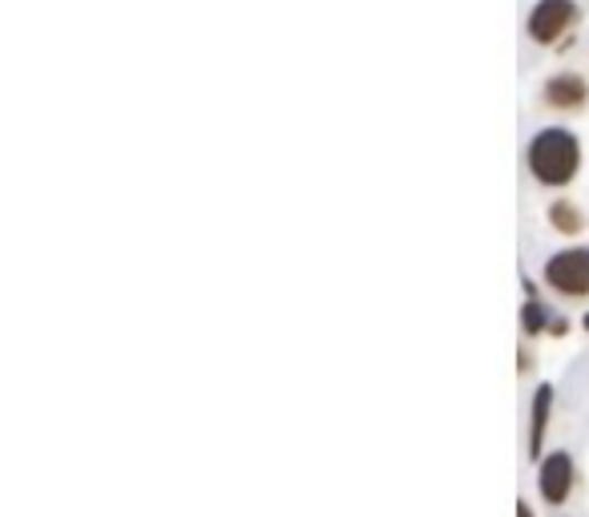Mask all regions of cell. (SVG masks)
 <instances>
[{
  "label": "cell",
  "mask_w": 589,
  "mask_h": 517,
  "mask_svg": "<svg viewBox=\"0 0 589 517\" xmlns=\"http://www.w3.org/2000/svg\"><path fill=\"white\" fill-rule=\"evenodd\" d=\"M581 166V146L569 130H541L529 142V170L545 186H566Z\"/></svg>",
  "instance_id": "obj_1"
},
{
  "label": "cell",
  "mask_w": 589,
  "mask_h": 517,
  "mask_svg": "<svg viewBox=\"0 0 589 517\" xmlns=\"http://www.w3.org/2000/svg\"><path fill=\"white\" fill-rule=\"evenodd\" d=\"M545 280L561 295H589V251L573 247L554 255L545 263Z\"/></svg>",
  "instance_id": "obj_2"
},
{
  "label": "cell",
  "mask_w": 589,
  "mask_h": 517,
  "mask_svg": "<svg viewBox=\"0 0 589 517\" xmlns=\"http://www.w3.org/2000/svg\"><path fill=\"white\" fill-rule=\"evenodd\" d=\"M573 0H541L534 9V17H529V37L534 41H541V45H549V41H557V37L566 33V24L573 21Z\"/></svg>",
  "instance_id": "obj_3"
},
{
  "label": "cell",
  "mask_w": 589,
  "mask_h": 517,
  "mask_svg": "<svg viewBox=\"0 0 589 517\" xmlns=\"http://www.w3.org/2000/svg\"><path fill=\"white\" fill-rule=\"evenodd\" d=\"M537 485H541V497L549 501V506L566 501L569 485H573V462H569V453H549V457L541 462V477H537Z\"/></svg>",
  "instance_id": "obj_4"
},
{
  "label": "cell",
  "mask_w": 589,
  "mask_h": 517,
  "mask_svg": "<svg viewBox=\"0 0 589 517\" xmlns=\"http://www.w3.org/2000/svg\"><path fill=\"white\" fill-rule=\"evenodd\" d=\"M545 98H549V105H561V110H569V105H581V102H586V81L573 78V73H566V78H554L549 85H545Z\"/></svg>",
  "instance_id": "obj_5"
},
{
  "label": "cell",
  "mask_w": 589,
  "mask_h": 517,
  "mask_svg": "<svg viewBox=\"0 0 589 517\" xmlns=\"http://www.w3.org/2000/svg\"><path fill=\"white\" fill-rule=\"evenodd\" d=\"M549 408H554V388L545 384L534 396V433H529V449L534 453H541V433H545V420H549Z\"/></svg>",
  "instance_id": "obj_6"
},
{
  "label": "cell",
  "mask_w": 589,
  "mask_h": 517,
  "mask_svg": "<svg viewBox=\"0 0 589 517\" xmlns=\"http://www.w3.org/2000/svg\"><path fill=\"white\" fill-rule=\"evenodd\" d=\"M554 223L561 226V231H581V219H578L573 211H569L566 203H557V206H554Z\"/></svg>",
  "instance_id": "obj_7"
},
{
  "label": "cell",
  "mask_w": 589,
  "mask_h": 517,
  "mask_svg": "<svg viewBox=\"0 0 589 517\" xmlns=\"http://www.w3.org/2000/svg\"><path fill=\"white\" fill-rule=\"evenodd\" d=\"M521 324H525V332H541V327L549 324V315H545L537 304H529V307H525V315H521Z\"/></svg>",
  "instance_id": "obj_8"
},
{
  "label": "cell",
  "mask_w": 589,
  "mask_h": 517,
  "mask_svg": "<svg viewBox=\"0 0 589 517\" xmlns=\"http://www.w3.org/2000/svg\"><path fill=\"white\" fill-rule=\"evenodd\" d=\"M517 517H534V514H529V506H525V501H517Z\"/></svg>",
  "instance_id": "obj_9"
},
{
  "label": "cell",
  "mask_w": 589,
  "mask_h": 517,
  "mask_svg": "<svg viewBox=\"0 0 589 517\" xmlns=\"http://www.w3.org/2000/svg\"><path fill=\"white\" fill-rule=\"evenodd\" d=\"M586 327H589V315H586Z\"/></svg>",
  "instance_id": "obj_10"
}]
</instances>
